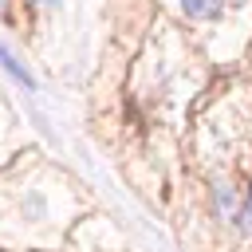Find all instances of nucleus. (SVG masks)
I'll return each mask as SVG.
<instances>
[{"mask_svg":"<svg viewBox=\"0 0 252 252\" xmlns=\"http://www.w3.org/2000/svg\"><path fill=\"white\" fill-rule=\"evenodd\" d=\"M181 12H185L189 20L209 24V20H217V16L224 12V0H181Z\"/></svg>","mask_w":252,"mask_h":252,"instance_id":"1","label":"nucleus"},{"mask_svg":"<svg viewBox=\"0 0 252 252\" xmlns=\"http://www.w3.org/2000/svg\"><path fill=\"white\" fill-rule=\"evenodd\" d=\"M0 63H4V71H8L12 79H20V83H24L28 91L35 87V79H32V75H28V71H24V67H20L16 59H12V51H8V47H0Z\"/></svg>","mask_w":252,"mask_h":252,"instance_id":"2","label":"nucleus"},{"mask_svg":"<svg viewBox=\"0 0 252 252\" xmlns=\"http://www.w3.org/2000/svg\"><path fill=\"white\" fill-rule=\"evenodd\" d=\"M213 205H217V213H220V217H232V213H236V197H232V189H228V185H217Z\"/></svg>","mask_w":252,"mask_h":252,"instance_id":"3","label":"nucleus"},{"mask_svg":"<svg viewBox=\"0 0 252 252\" xmlns=\"http://www.w3.org/2000/svg\"><path fill=\"white\" fill-rule=\"evenodd\" d=\"M232 217H236V228H240L244 236H252V193H248V197L240 201V209H236Z\"/></svg>","mask_w":252,"mask_h":252,"instance_id":"4","label":"nucleus"}]
</instances>
